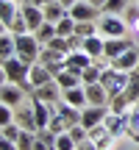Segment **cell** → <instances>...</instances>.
Segmentation results:
<instances>
[{"label":"cell","instance_id":"obj_1","mask_svg":"<svg viewBox=\"0 0 139 150\" xmlns=\"http://www.w3.org/2000/svg\"><path fill=\"white\" fill-rule=\"evenodd\" d=\"M28 75H31V64H25L20 56L3 59V81H9V83H20L22 89H33Z\"/></svg>","mask_w":139,"mask_h":150},{"label":"cell","instance_id":"obj_2","mask_svg":"<svg viewBox=\"0 0 139 150\" xmlns=\"http://www.w3.org/2000/svg\"><path fill=\"white\" fill-rule=\"evenodd\" d=\"M128 81H131V72H123V70H117V67H106L100 75V83L109 89V95H123L125 89H128Z\"/></svg>","mask_w":139,"mask_h":150},{"label":"cell","instance_id":"obj_3","mask_svg":"<svg viewBox=\"0 0 139 150\" xmlns=\"http://www.w3.org/2000/svg\"><path fill=\"white\" fill-rule=\"evenodd\" d=\"M97 28H100V36H106V39L125 36V31H131L128 22H125V17H120V14H100Z\"/></svg>","mask_w":139,"mask_h":150},{"label":"cell","instance_id":"obj_4","mask_svg":"<svg viewBox=\"0 0 139 150\" xmlns=\"http://www.w3.org/2000/svg\"><path fill=\"white\" fill-rule=\"evenodd\" d=\"M70 17H72L75 22H97L100 20V8L86 3V0H78V3L70 8Z\"/></svg>","mask_w":139,"mask_h":150},{"label":"cell","instance_id":"obj_5","mask_svg":"<svg viewBox=\"0 0 139 150\" xmlns=\"http://www.w3.org/2000/svg\"><path fill=\"white\" fill-rule=\"evenodd\" d=\"M20 11H22V17H25V22H28L31 31H39V28L48 22V20H45V8H42V6H33V3L25 0V3L20 6Z\"/></svg>","mask_w":139,"mask_h":150},{"label":"cell","instance_id":"obj_6","mask_svg":"<svg viewBox=\"0 0 139 150\" xmlns=\"http://www.w3.org/2000/svg\"><path fill=\"white\" fill-rule=\"evenodd\" d=\"M22 97H25V89H22L20 83H9V81H3V89H0V103L17 108V106H22Z\"/></svg>","mask_w":139,"mask_h":150},{"label":"cell","instance_id":"obj_7","mask_svg":"<svg viewBox=\"0 0 139 150\" xmlns=\"http://www.w3.org/2000/svg\"><path fill=\"white\" fill-rule=\"evenodd\" d=\"M106 114H109V106H86V108H81V125H86V128L103 125Z\"/></svg>","mask_w":139,"mask_h":150},{"label":"cell","instance_id":"obj_8","mask_svg":"<svg viewBox=\"0 0 139 150\" xmlns=\"http://www.w3.org/2000/svg\"><path fill=\"white\" fill-rule=\"evenodd\" d=\"M103 125L111 131V136H123L125 131H128V125H131V117H128V114L109 111V114H106V120H103Z\"/></svg>","mask_w":139,"mask_h":150},{"label":"cell","instance_id":"obj_9","mask_svg":"<svg viewBox=\"0 0 139 150\" xmlns=\"http://www.w3.org/2000/svg\"><path fill=\"white\" fill-rule=\"evenodd\" d=\"M61 95H64V89H61V86L56 83V78H53L50 83H45V86H39V89H33L31 97H39V100H45V103H59Z\"/></svg>","mask_w":139,"mask_h":150},{"label":"cell","instance_id":"obj_10","mask_svg":"<svg viewBox=\"0 0 139 150\" xmlns=\"http://www.w3.org/2000/svg\"><path fill=\"white\" fill-rule=\"evenodd\" d=\"M86 100H89V106H109L111 95H109V89L97 81V83H89V86H86Z\"/></svg>","mask_w":139,"mask_h":150},{"label":"cell","instance_id":"obj_11","mask_svg":"<svg viewBox=\"0 0 139 150\" xmlns=\"http://www.w3.org/2000/svg\"><path fill=\"white\" fill-rule=\"evenodd\" d=\"M111 67H117V70H123V72H134L136 67H139V50L136 47L125 50L123 56H117V59L111 61Z\"/></svg>","mask_w":139,"mask_h":150},{"label":"cell","instance_id":"obj_12","mask_svg":"<svg viewBox=\"0 0 139 150\" xmlns=\"http://www.w3.org/2000/svg\"><path fill=\"white\" fill-rule=\"evenodd\" d=\"M20 6H22V3H17V0H0V22H3V31H9L11 22L17 20Z\"/></svg>","mask_w":139,"mask_h":150},{"label":"cell","instance_id":"obj_13","mask_svg":"<svg viewBox=\"0 0 139 150\" xmlns=\"http://www.w3.org/2000/svg\"><path fill=\"white\" fill-rule=\"evenodd\" d=\"M95 64V59H92L86 50H72V53L67 56V70H75V72H84L86 67Z\"/></svg>","mask_w":139,"mask_h":150},{"label":"cell","instance_id":"obj_14","mask_svg":"<svg viewBox=\"0 0 139 150\" xmlns=\"http://www.w3.org/2000/svg\"><path fill=\"white\" fill-rule=\"evenodd\" d=\"M131 47H134V45H131L125 36H114V39H106V53L103 56H106L109 61H114L117 56H123L125 50H131Z\"/></svg>","mask_w":139,"mask_h":150},{"label":"cell","instance_id":"obj_15","mask_svg":"<svg viewBox=\"0 0 139 150\" xmlns=\"http://www.w3.org/2000/svg\"><path fill=\"white\" fill-rule=\"evenodd\" d=\"M61 100H67L70 106L75 108H86L89 106V100H86V86H72V89H64V95H61Z\"/></svg>","mask_w":139,"mask_h":150},{"label":"cell","instance_id":"obj_16","mask_svg":"<svg viewBox=\"0 0 139 150\" xmlns=\"http://www.w3.org/2000/svg\"><path fill=\"white\" fill-rule=\"evenodd\" d=\"M28 78H31V86H33V89H39V86H45V83L53 81V72H50L45 64H39V61H36V64L31 67V75H28Z\"/></svg>","mask_w":139,"mask_h":150},{"label":"cell","instance_id":"obj_17","mask_svg":"<svg viewBox=\"0 0 139 150\" xmlns=\"http://www.w3.org/2000/svg\"><path fill=\"white\" fill-rule=\"evenodd\" d=\"M89 139L95 142L100 150H109V145H111V131L106 128V125H95V128H89Z\"/></svg>","mask_w":139,"mask_h":150},{"label":"cell","instance_id":"obj_18","mask_svg":"<svg viewBox=\"0 0 139 150\" xmlns=\"http://www.w3.org/2000/svg\"><path fill=\"white\" fill-rule=\"evenodd\" d=\"M17 56V36L11 31H3L0 33V59H11Z\"/></svg>","mask_w":139,"mask_h":150},{"label":"cell","instance_id":"obj_19","mask_svg":"<svg viewBox=\"0 0 139 150\" xmlns=\"http://www.w3.org/2000/svg\"><path fill=\"white\" fill-rule=\"evenodd\" d=\"M42 8H45V20H48V22H59L61 17H67V14H70V8L61 3V0H53V3L42 6Z\"/></svg>","mask_w":139,"mask_h":150},{"label":"cell","instance_id":"obj_20","mask_svg":"<svg viewBox=\"0 0 139 150\" xmlns=\"http://www.w3.org/2000/svg\"><path fill=\"white\" fill-rule=\"evenodd\" d=\"M56 83L61 86V89H72V86H81V72L75 70H64L56 75Z\"/></svg>","mask_w":139,"mask_h":150},{"label":"cell","instance_id":"obj_21","mask_svg":"<svg viewBox=\"0 0 139 150\" xmlns=\"http://www.w3.org/2000/svg\"><path fill=\"white\" fill-rule=\"evenodd\" d=\"M75 25H78V22L67 14V17H61V20L56 22V33H59V36H64V39H70V36L75 33Z\"/></svg>","mask_w":139,"mask_h":150},{"label":"cell","instance_id":"obj_22","mask_svg":"<svg viewBox=\"0 0 139 150\" xmlns=\"http://www.w3.org/2000/svg\"><path fill=\"white\" fill-rule=\"evenodd\" d=\"M33 33H36V39H39V45H42V47L50 42V39L59 36V33H56V22H45V25L39 28V31H33Z\"/></svg>","mask_w":139,"mask_h":150},{"label":"cell","instance_id":"obj_23","mask_svg":"<svg viewBox=\"0 0 139 150\" xmlns=\"http://www.w3.org/2000/svg\"><path fill=\"white\" fill-rule=\"evenodd\" d=\"M100 75H103V70H100L97 64H92V67H86V70L81 72V83H84V86L97 83V81H100Z\"/></svg>","mask_w":139,"mask_h":150},{"label":"cell","instance_id":"obj_24","mask_svg":"<svg viewBox=\"0 0 139 150\" xmlns=\"http://www.w3.org/2000/svg\"><path fill=\"white\" fill-rule=\"evenodd\" d=\"M131 0H106L103 3V14H125Z\"/></svg>","mask_w":139,"mask_h":150},{"label":"cell","instance_id":"obj_25","mask_svg":"<svg viewBox=\"0 0 139 150\" xmlns=\"http://www.w3.org/2000/svg\"><path fill=\"white\" fill-rule=\"evenodd\" d=\"M75 33H78L81 39H89V36H97L100 28H97V22H78V25H75Z\"/></svg>","mask_w":139,"mask_h":150},{"label":"cell","instance_id":"obj_26","mask_svg":"<svg viewBox=\"0 0 139 150\" xmlns=\"http://www.w3.org/2000/svg\"><path fill=\"white\" fill-rule=\"evenodd\" d=\"M125 22H128V28L139 36V6H131L128 3V8H125Z\"/></svg>","mask_w":139,"mask_h":150},{"label":"cell","instance_id":"obj_27","mask_svg":"<svg viewBox=\"0 0 139 150\" xmlns=\"http://www.w3.org/2000/svg\"><path fill=\"white\" fill-rule=\"evenodd\" d=\"M123 95L128 97L131 103H136V100H139V72H136V70L131 72V81H128V89H125Z\"/></svg>","mask_w":139,"mask_h":150},{"label":"cell","instance_id":"obj_28","mask_svg":"<svg viewBox=\"0 0 139 150\" xmlns=\"http://www.w3.org/2000/svg\"><path fill=\"white\" fill-rule=\"evenodd\" d=\"M75 147H78V142L70 136V131H64V134L56 136V150H75Z\"/></svg>","mask_w":139,"mask_h":150},{"label":"cell","instance_id":"obj_29","mask_svg":"<svg viewBox=\"0 0 139 150\" xmlns=\"http://www.w3.org/2000/svg\"><path fill=\"white\" fill-rule=\"evenodd\" d=\"M0 134H3V139H11V142H17L20 139V134H22V128H20V122H9V125H3L0 128Z\"/></svg>","mask_w":139,"mask_h":150},{"label":"cell","instance_id":"obj_30","mask_svg":"<svg viewBox=\"0 0 139 150\" xmlns=\"http://www.w3.org/2000/svg\"><path fill=\"white\" fill-rule=\"evenodd\" d=\"M128 97L125 95H114L111 97V106H109V111H117V114H125V108H128Z\"/></svg>","mask_w":139,"mask_h":150},{"label":"cell","instance_id":"obj_31","mask_svg":"<svg viewBox=\"0 0 139 150\" xmlns=\"http://www.w3.org/2000/svg\"><path fill=\"white\" fill-rule=\"evenodd\" d=\"M33 142H36V134H31V131H22L20 139H17V147H20V150H33Z\"/></svg>","mask_w":139,"mask_h":150},{"label":"cell","instance_id":"obj_32","mask_svg":"<svg viewBox=\"0 0 139 150\" xmlns=\"http://www.w3.org/2000/svg\"><path fill=\"white\" fill-rule=\"evenodd\" d=\"M9 122H14V108L6 106V103H0V128L9 125Z\"/></svg>","mask_w":139,"mask_h":150},{"label":"cell","instance_id":"obj_33","mask_svg":"<svg viewBox=\"0 0 139 150\" xmlns=\"http://www.w3.org/2000/svg\"><path fill=\"white\" fill-rule=\"evenodd\" d=\"M128 134H134L136 139H139V111L131 117V125H128Z\"/></svg>","mask_w":139,"mask_h":150},{"label":"cell","instance_id":"obj_34","mask_svg":"<svg viewBox=\"0 0 139 150\" xmlns=\"http://www.w3.org/2000/svg\"><path fill=\"white\" fill-rule=\"evenodd\" d=\"M75 150H100V147H97L92 139H84V142H78V147H75Z\"/></svg>","mask_w":139,"mask_h":150},{"label":"cell","instance_id":"obj_35","mask_svg":"<svg viewBox=\"0 0 139 150\" xmlns=\"http://www.w3.org/2000/svg\"><path fill=\"white\" fill-rule=\"evenodd\" d=\"M0 150H20V147H17V142H11V139H3V136H0Z\"/></svg>","mask_w":139,"mask_h":150},{"label":"cell","instance_id":"obj_36","mask_svg":"<svg viewBox=\"0 0 139 150\" xmlns=\"http://www.w3.org/2000/svg\"><path fill=\"white\" fill-rule=\"evenodd\" d=\"M86 3H92V6H97V8L103 11V3H106V0H86Z\"/></svg>","mask_w":139,"mask_h":150},{"label":"cell","instance_id":"obj_37","mask_svg":"<svg viewBox=\"0 0 139 150\" xmlns=\"http://www.w3.org/2000/svg\"><path fill=\"white\" fill-rule=\"evenodd\" d=\"M61 3H64V6H67V8H72V6H75V3H78V0H61Z\"/></svg>","mask_w":139,"mask_h":150}]
</instances>
